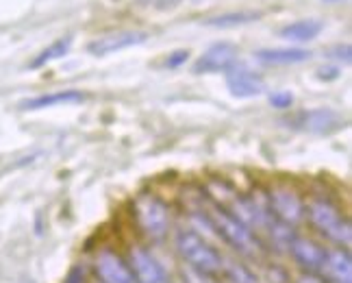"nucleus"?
I'll return each instance as SVG.
<instances>
[{
	"label": "nucleus",
	"instance_id": "obj_1",
	"mask_svg": "<svg viewBox=\"0 0 352 283\" xmlns=\"http://www.w3.org/2000/svg\"><path fill=\"white\" fill-rule=\"evenodd\" d=\"M305 213L309 216L311 224H314L324 238H329L335 244H340V249L350 247L352 227L346 216L342 213V209L335 203H331L329 198H311L305 205Z\"/></svg>",
	"mask_w": 352,
	"mask_h": 283
},
{
	"label": "nucleus",
	"instance_id": "obj_2",
	"mask_svg": "<svg viewBox=\"0 0 352 283\" xmlns=\"http://www.w3.org/2000/svg\"><path fill=\"white\" fill-rule=\"evenodd\" d=\"M202 218H205V222L211 231L218 233L226 244H231L239 253L252 255L256 251V247H259V242H256L252 229H248L241 220H237L231 211H226L220 205H213L211 209L202 211Z\"/></svg>",
	"mask_w": 352,
	"mask_h": 283
},
{
	"label": "nucleus",
	"instance_id": "obj_3",
	"mask_svg": "<svg viewBox=\"0 0 352 283\" xmlns=\"http://www.w3.org/2000/svg\"><path fill=\"white\" fill-rule=\"evenodd\" d=\"M176 251L183 258V262L200 273L218 275L222 271V255L215 251L209 242L196 231H179L176 233Z\"/></svg>",
	"mask_w": 352,
	"mask_h": 283
},
{
	"label": "nucleus",
	"instance_id": "obj_4",
	"mask_svg": "<svg viewBox=\"0 0 352 283\" xmlns=\"http://www.w3.org/2000/svg\"><path fill=\"white\" fill-rule=\"evenodd\" d=\"M133 216L135 222L142 229L146 238L155 242L164 240L170 229V209L168 205L155 194H142L133 203Z\"/></svg>",
	"mask_w": 352,
	"mask_h": 283
},
{
	"label": "nucleus",
	"instance_id": "obj_5",
	"mask_svg": "<svg viewBox=\"0 0 352 283\" xmlns=\"http://www.w3.org/2000/svg\"><path fill=\"white\" fill-rule=\"evenodd\" d=\"M239 61V48L231 42H218L209 46L192 65L194 74H220V72H231L237 68Z\"/></svg>",
	"mask_w": 352,
	"mask_h": 283
},
{
	"label": "nucleus",
	"instance_id": "obj_6",
	"mask_svg": "<svg viewBox=\"0 0 352 283\" xmlns=\"http://www.w3.org/2000/svg\"><path fill=\"white\" fill-rule=\"evenodd\" d=\"M94 271H96L100 283H138L131 264L111 249H102L96 255Z\"/></svg>",
	"mask_w": 352,
	"mask_h": 283
},
{
	"label": "nucleus",
	"instance_id": "obj_7",
	"mask_svg": "<svg viewBox=\"0 0 352 283\" xmlns=\"http://www.w3.org/2000/svg\"><path fill=\"white\" fill-rule=\"evenodd\" d=\"M267 207L276 220L285 222L289 227L298 224L305 218V203L289 187H276L267 196Z\"/></svg>",
	"mask_w": 352,
	"mask_h": 283
},
{
	"label": "nucleus",
	"instance_id": "obj_8",
	"mask_svg": "<svg viewBox=\"0 0 352 283\" xmlns=\"http://www.w3.org/2000/svg\"><path fill=\"white\" fill-rule=\"evenodd\" d=\"M151 37L146 31H113V33H104L96 39H91L87 44V52L94 57H107V55H113V52H120L124 48L131 46H140L144 44L146 39Z\"/></svg>",
	"mask_w": 352,
	"mask_h": 283
},
{
	"label": "nucleus",
	"instance_id": "obj_9",
	"mask_svg": "<svg viewBox=\"0 0 352 283\" xmlns=\"http://www.w3.org/2000/svg\"><path fill=\"white\" fill-rule=\"evenodd\" d=\"M129 264L133 268L138 283H172V279L164 271V266H161L155 255L151 251H146L144 247L131 249Z\"/></svg>",
	"mask_w": 352,
	"mask_h": 283
},
{
	"label": "nucleus",
	"instance_id": "obj_10",
	"mask_svg": "<svg viewBox=\"0 0 352 283\" xmlns=\"http://www.w3.org/2000/svg\"><path fill=\"white\" fill-rule=\"evenodd\" d=\"M327 251L322 244H318L316 240L311 238H294L292 247H289V253L292 258L296 260V264L305 268L307 275H318L324 266V260H327Z\"/></svg>",
	"mask_w": 352,
	"mask_h": 283
},
{
	"label": "nucleus",
	"instance_id": "obj_11",
	"mask_svg": "<svg viewBox=\"0 0 352 283\" xmlns=\"http://www.w3.org/2000/svg\"><path fill=\"white\" fill-rule=\"evenodd\" d=\"M226 87L235 98H254L265 92V81L248 68H233L226 72Z\"/></svg>",
	"mask_w": 352,
	"mask_h": 283
},
{
	"label": "nucleus",
	"instance_id": "obj_12",
	"mask_svg": "<svg viewBox=\"0 0 352 283\" xmlns=\"http://www.w3.org/2000/svg\"><path fill=\"white\" fill-rule=\"evenodd\" d=\"M320 273H324V281L329 283H352V260L348 249L327 251V260Z\"/></svg>",
	"mask_w": 352,
	"mask_h": 283
},
{
	"label": "nucleus",
	"instance_id": "obj_13",
	"mask_svg": "<svg viewBox=\"0 0 352 283\" xmlns=\"http://www.w3.org/2000/svg\"><path fill=\"white\" fill-rule=\"evenodd\" d=\"M83 101H85L83 92H78V90H61V92H48V94H42V96L24 101L20 105V109H24V112H37V109H48V107H55V105H76V103H83Z\"/></svg>",
	"mask_w": 352,
	"mask_h": 283
},
{
	"label": "nucleus",
	"instance_id": "obj_14",
	"mask_svg": "<svg viewBox=\"0 0 352 283\" xmlns=\"http://www.w3.org/2000/svg\"><path fill=\"white\" fill-rule=\"evenodd\" d=\"M256 61L263 65H296L311 57V52L305 48H261L254 52Z\"/></svg>",
	"mask_w": 352,
	"mask_h": 283
},
{
	"label": "nucleus",
	"instance_id": "obj_15",
	"mask_svg": "<svg viewBox=\"0 0 352 283\" xmlns=\"http://www.w3.org/2000/svg\"><path fill=\"white\" fill-rule=\"evenodd\" d=\"M324 29V22L320 20H296L287 26H283L278 31L283 39H287V42H294V44H305V42H311V39H316Z\"/></svg>",
	"mask_w": 352,
	"mask_h": 283
},
{
	"label": "nucleus",
	"instance_id": "obj_16",
	"mask_svg": "<svg viewBox=\"0 0 352 283\" xmlns=\"http://www.w3.org/2000/svg\"><path fill=\"white\" fill-rule=\"evenodd\" d=\"M298 120H300V127H305L307 131H314V133H329V131L340 129V125H342V118L331 109L307 112V114L298 116Z\"/></svg>",
	"mask_w": 352,
	"mask_h": 283
},
{
	"label": "nucleus",
	"instance_id": "obj_17",
	"mask_svg": "<svg viewBox=\"0 0 352 283\" xmlns=\"http://www.w3.org/2000/svg\"><path fill=\"white\" fill-rule=\"evenodd\" d=\"M261 18L259 11H250V9H239V11H226L220 13V16L207 18L205 26H213V29H235V26H243V24H252Z\"/></svg>",
	"mask_w": 352,
	"mask_h": 283
},
{
	"label": "nucleus",
	"instance_id": "obj_18",
	"mask_svg": "<svg viewBox=\"0 0 352 283\" xmlns=\"http://www.w3.org/2000/svg\"><path fill=\"white\" fill-rule=\"evenodd\" d=\"M70 48H72V37L67 35V37H61V39H57V42H52L48 48H44L39 55L31 61V68L33 70H37V68H44L46 63H50V61H57V59H61V57H65L67 52H70Z\"/></svg>",
	"mask_w": 352,
	"mask_h": 283
},
{
	"label": "nucleus",
	"instance_id": "obj_19",
	"mask_svg": "<svg viewBox=\"0 0 352 283\" xmlns=\"http://www.w3.org/2000/svg\"><path fill=\"white\" fill-rule=\"evenodd\" d=\"M220 273H224L228 283H259L248 266H243L241 262H235V260H222Z\"/></svg>",
	"mask_w": 352,
	"mask_h": 283
},
{
	"label": "nucleus",
	"instance_id": "obj_20",
	"mask_svg": "<svg viewBox=\"0 0 352 283\" xmlns=\"http://www.w3.org/2000/svg\"><path fill=\"white\" fill-rule=\"evenodd\" d=\"M181 277L185 283H220L215 279V275H209V273H200V271H194V268L185 266L181 271Z\"/></svg>",
	"mask_w": 352,
	"mask_h": 283
},
{
	"label": "nucleus",
	"instance_id": "obj_21",
	"mask_svg": "<svg viewBox=\"0 0 352 283\" xmlns=\"http://www.w3.org/2000/svg\"><path fill=\"white\" fill-rule=\"evenodd\" d=\"M183 3H194V0H135V5L146 7V9H157V11H166L172 7H179Z\"/></svg>",
	"mask_w": 352,
	"mask_h": 283
},
{
	"label": "nucleus",
	"instance_id": "obj_22",
	"mask_svg": "<svg viewBox=\"0 0 352 283\" xmlns=\"http://www.w3.org/2000/svg\"><path fill=\"white\" fill-rule=\"evenodd\" d=\"M294 103V94L292 92H274L270 96V105L276 107V109H289Z\"/></svg>",
	"mask_w": 352,
	"mask_h": 283
},
{
	"label": "nucleus",
	"instance_id": "obj_23",
	"mask_svg": "<svg viewBox=\"0 0 352 283\" xmlns=\"http://www.w3.org/2000/svg\"><path fill=\"white\" fill-rule=\"evenodd\" d=\"M187 57H189V50H174L172 55L168 57L166 65H168V68H179V65H183L187 61Z\"/></svg>",
	"mask_w": 352,
	"mask_h": 283
},
{
	"label": "nucleus",
	"instance_id": "obj_24",
	"mask_svg": "<svg viewBox=\"0 0 352 283\" xmlns=\"http://www.w3.org/2000/svg\"><path fill=\"white\" fill-rule=\"evenodd\" d=\"M318 76L324 78V81H333L340 76V68H320L318 70Z\"/></svg>",
	"mask_w": 352,
	"mask_h": 283
},
{
	"label": "nucleus",
	"instance_id": "obj_25",
	"mask_svg": "<svg viewBox=\"0 0 352 283\" xmlns=\"http://www.w3.org/2000/svg\"><path fill=\"white\" fill-rule=\"evenodd\" d=\"M296 283H329V281H324L320 275H302Z\"/></svg>",
	"mask_w": 352,
	"mask_h": 283
},
{
	"label": "nucleus",
	"instance_id": "obj_26",
	"mask_svg": "<svg viewBox=\"0 0 352 283\" xmlns=\"http://www.w3.org/2000/svg\"><path fill=\"white\" fill-rule=\"evenodd\" d=\"M67 283H83V268H74V271L70 273Z\"/></svg>",
	"mask_w": 352,
	"mask_h": 283
},
{
	"label": "nucleus",
	"instance_id": "obj_27",
	"mask_svg": "<svg viewBox=\"0 0 352 283\" xmlns=\"http://www.w3.org/2000/svg\"><path fill=\"white\" fill-rule=\"evenodd\" d=\"M324 3H342V0H324Z\"/></svg>",
	"mask_w": 352,
	"mask_h": 283
}]
</instances>
